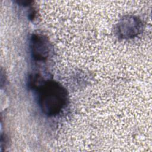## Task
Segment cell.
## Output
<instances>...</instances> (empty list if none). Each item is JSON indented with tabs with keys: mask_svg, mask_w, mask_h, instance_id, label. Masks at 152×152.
Wrapping results in <instances>:
<instances>
[{
	"mask_svg": "<svg viewBox=\"0 0 152 152\" xmlns=\"http://www.w3.org/2000/svg\"><path fill=\"white\" fill-rule=\"evenodd\" d=\"M39 104L42 112L49 116L58 114L66 105V90L59 83L48 80L39 90Z\"/></svg>",
	"mask_w": 152,
	"mask_h": 152,
	"instance_id": "6da1fadb",
	"label": "cell"
},
{
	"mask_svg": "<svg viewBox=\"0 0 152 152\" xmlns=\"http://www.w3.org/2000/svg\"><path fill=\"white\" fill-rule=\"evenodd\" d=\"M116 34L120 38H134L142 31V23L137 17L126 15L119 20L116 25Z\"/></svg>",
	"mask_w": 152,
	"mask_h": 152,
	"instance_id": "7a4b0ae2",
	"label": "cell"
},
{
	"mask_svg": "<svg viewBox=\"0 0 152 152\" xmlns=\"http://www.w3.org/2000/svg\"><path fill=\"white\" fill-rule=\"evenodd\" d=\"M52 45L48 39L41 34L34 33L31 37L30 49L34 61H45L52 52Z\"/></svg>",
	"mask_w": 152,
	"mask_h": 152,
	"instance_id": "3957f363",
	"label": "cell"
}]
</instances>
